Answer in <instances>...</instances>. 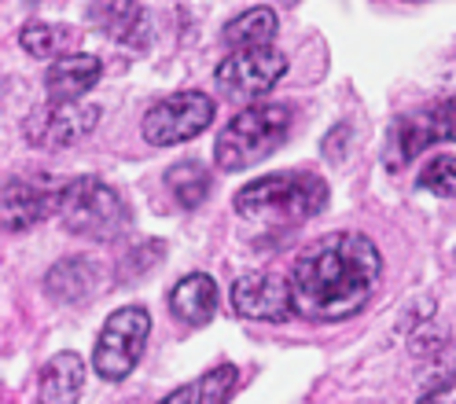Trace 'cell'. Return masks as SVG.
Returning <instances> with one entry per match:
<instances>
[{"label":"cell","mask_w":456,"mask_h":404,"mask_svg":"<svg viewBox=\"0 0 456 404\" xmlns=\"http://www.w3.org/2000/svg\"><path fill=\"white\" fill-rule=\"evenodd\" d=\"M283 74H288V55L283 52L250 48V52L228 55L214 77L228 100H254V96H265Z\"/></svg>","instance_id":"cell-7"},{"label":"cell","mask_w":456,"mask_h":404,"mask_svg":"<svg viewBox=\"0 0 456 404\" xmlns=\"http://www.w3.org/2000/svg\"><path fill=\"white\" fill-rule=\"evenodd\" d=\"M291 133V110L283 103H254L232 114L214 143V162L224 173H240L265 162L280 151V143Z\"/></svg>","instance_id":"cell-3"},{"label":"cell","mask_w":456,"mask_h":404,"mask_svg":"<svg viewBox=\"0 0 456 404\" xmlns=\"http://www.w3.org/2000/svg\"><path fill=\"white\" fill-rule=\"evenodd\" d=\"M100 74H103V63L89 52L60 55L45 74L48 100L52 103H77V100H85V93H93L100 85Z\"/></svg>","instance_id":"cell-10"},{"label":"cell","mask_w":456,"mask_h":404,"mask_svg":"<svg viewBox=\"0 0 456 404\" xmlns=\"http://www.w3.org/2000/svg\"><path fill=\"white\" fill-rule=\"evenodd\" d=\"M346 140H350V129H346V125H335V129L324 136V155H328L331 162H342V158H346Z\"/></svg>","instance_id":"cell-24"},{"label":"cell","mask_w":456,"mask_h":404,"mask_svg":"<svg viewBox=\"0 0 456 404\" xmlns=\"http://www.w3.org/2000/svg\"><path fill=\"white\" fill-rule=\"evenodd\" d=\"M240 386V368L236 364H217L203 379L195 383V404H228Z\"/></svg>","instance_id":"cell-19"},{"label":"cell","mask_w":456,"mask_h":404,"mask_svg":"<svg viewBox=\"0 0 456 404\" xmlns=\"http://www.w3.org/2000/svg\"><path fill=\"white\" fill-rule=\"evenodd\" d=\"M383 276L379 246L361 232H331L309 243L291 265L295 312L317 324H338L372 302Z\"/></svg>","instance_id":"cell-1"},{"label":"cell","mask_w":456,"mask_h":404,"mask_svg":"<svg viewBox=\"0 0 456 404\" xmlns=\"http://www.w3.org/2000/svg\"><path fill=\"white\" fill-rule=\"evenodd\" d=\"M85 390V360L77 353H55L37 379L41 404H77Z\"/></svg>","instance_id":"cell-15"},{"label":"cell","mask_w":456,"mask_h":404,"mask_svg":"<svg viewBox=\"0 0 456 404\" xmlns=\"http://www.w3.org/2000/svg\"><path fill=\"white\" fill-rule=\"evenodd\" d=\"M169 312L188 327H207L217 312V283L207 272H188L169 295Z\"/></svg>","instance_id":"cell-13"},{"label":"cell","mask_w":456,"mask_h":404,"mask_svg":"<svg viewBox=\"0 0 456 404\" xmlns=\"http://www.w3.org/2000/svg\"><path fill=\"white\" fill-rule=\"evenodd\" d=\"M416 404H456V375H449L445 383L431 386V390H427Z\"/></svg>","instance_id":"cell-25"},{"label":"cell","mask_w":456,"mask_h":404,"mask_svg":"<svg viewBox=\"0 0 456 404\" xmlns=\"http://www.w3.org/2000/svg\"><path fill=\"white\" fill-rule=\"evenodd\" d=\"M276 12L258 4V8H247L240 12L232 22L224 26V44H232V52H250V48H273L276 41Z\"/></svg>","instance_id":"cell-17"},{"label":"cell","mask_w":456,"mask_h":404,"mask_svg":"<svg viewBox=\"0 0 456 404\" xmlns=\"http://www.w3.org/2000/svg\"><path fill=\"white\" fill-rule=\"evenodd\" d=\"M19 41H22L26 55H34V60H48V55L55 52V44H60V34H55L48 22H26Z\"/></svg>","instance_id":"cell-22"},{"label":"cell","mask_w":456,"mask_h":404,"mask_svg":"<svg viewBox=\"0 0 456 404\" xmlns=\"http://www.w3.org/2000/svg\"><path fill=\"white\" fill-rule=\"evenodd\" d=\"M151 335V316L144 305H122L107 316V324L96 338L93 350V368L100 379L107 383H122L126 375L140 364L144 357V345Z\"/></svg>","instance_id":"cell-5"},{"label":"cell","mask_w":456,"mask_h":404,"mask_svg":"<svg viewBox=\"0 0 456 404\" xmlns=\"http://www.w3.org/2000/svg\"><path fill=\"white\" fill-rule=\"evenodd\" d=\"M232 312L243 320L258 324H283L295 312L291 279H280L273 272H243L232 283Z\"/></svg>","instance_id":"cell-8"},{"label":"cell","mask_w":456,"mask_h":404,"mask_svg":"<svg viewBox=\"0 0 456 404\" xmlns=\"http://www.w3.org/2000/svg\"><path fill=\"white\" fill-rule=\"evenodd\" d=\"M217 114V103L214 96L199 93V89H184V93H174L159 100L148 114H144V140L151 148H174V143H184V140H195L203 133Z\"/></svg>","instance_id":"cell-6"},{"label":"cell","mask_w":456,"mask_h":404,"mask_svg":"<svg viewBox=\"0 0 456 404\" xmlns=\"http://www.w3.org/2000/svg\"><path fill=\"white\" fill-rule=\"evenodd\" d=\"M159 404H195V386H181V390H174L169 397H162Z\"/></svg>","instance_id":"cell-26"},{"label":"cell","mask_w":456,"mask_h":404,"mask_svg":"<svg viewBox=\"0 0 456 404\" xmlns=\"http://www.w3.org/2000/svg\"><path fill=\"white\" fill-rule=\"evenodd\" d=\"M45 291L52 302H63V305L89 302L100 291V269L89 257H63V262H55L48 269Z\"/></svg>","instance_id":"cell-12"},{"label":"cell","mask_w":456,"mask_h":404,"mask_svg":"<svg viewBox=\"0 0 456 404\" xmlns=\"http://www.w3.org/2000/svg\"><path fill=\"white\" fill-rule=\"evenodd\" d=\"M431 118H435V125H438V136L456 143V96L435 103V107H431Z\"/></svg>","instance_id":"cell-23"},{"label":"cell","mask_w":456,"mask_h":404,"mask_svg":"<svg viewBox=\"0 0 456 404\" xmlns=\"http://www.w3.org/2000/svg\"><path fill=\"white\" fill-rule=\"evenodd\" d=\"M276 4H298V0H276Z\"/></svg>","instance_id":"cell-27"},{"label":"cell","mask_w":456,"mask_h":404,"mask_svg":"<svg viewBox=\"0 0 456 404\" xmlns=\"http://www.w3.org/2000/svg\"><path fill=\"white\" fill-rule=\"evenodd\" d=\"M232 206L247 221L265 224H302L328 206V181L317 173H269L236 191Z\"/></svg>","instance_id":"cell-2"},{"label":"cell","mask_w":456,"mask_h":404,"mask_svg":"<svg viewBox=\"0 0 456 404\" xmlns=\"http://www.w3.org/2000/svg\"><path fill=\"white\" fill-rule=\"evenodd\" d=\"M419 188L438 198H456V155H438L423 166Z\"/></svg>","instance_id":"cell-20"},{"label":"cell","mask_w":456,"mask_h":404,"mask_svg":"<svg viewBox=\"0 0 456 404\" xmlns=\"http://www.w3.org/2000/svg\"><path fill=\"white\" fill-rule=\"evenodd\" d=\"M55 202H60V191L48 195V191L26 184V181H8L4 184V198H0V221H4V232L8 236L30 232L37 221L55 214Z\"/></svg>","instance_id":"cell-11"},{"label":"cell","mask_w":456,"mask_h":404,"mask_svg":"<svg viewBox=\"0 0 456 404\" xmlns=\"http://www.w3.org/2000/svg\"><path fill=\"white\" fill-rule=\"evenodd\" d=\"M166 184L184 210H195V206L207 202V195L214 188V177H210V169L203 162H177V166L166 169Z\"/></svg>","instance_id":"cell-18"},{"label":"cell","mask_w":456,"mask_h":404,"mask_svg":"<svg viewBox=\"0 0 456 404\" xmlns=\"http://www.w3.org/2000/svg\"><path fill=\"white\" fill-rule=\"evenodd\" d=\"M100 122V107L93 103H48L26 122V140L34 148H74L81 136H89Z\"/></svg>","instance_id":"cell-9"},{"label":"cell","mask_w":456,"mask_h":404,"mask_svg":"<svg viewBox=\"0 0 456 404\" xmlns=\"http://www.w3.org/2000/svg\"><path fill=\"white\" fill-rule=\"evenodd\" d=\"M55 214H60L67 232L96 239V243L118 239L129 228V210H126L122 195L110 184H103L100 177H77V181L63 184Z\"/></svg>","instance_id":"cell-4"},{"label":"cell","mask_w":456,"mask_h":404,"mask_svg":"<svg viewBox=\"0 0 456 404\" xmlns=\"http://www.w3.org/2000/svg\"><path fill=\"white\" fill-rule=\"evenodd\" d=\"M89 19H93V26H100V30L114 41H133V44L144 41L148 15L140 12L136 0H93Z\"/></svg>","instance_id":"cell-16"},{"label":"cell","mask_w":456,"mask_h":404,"mask_svg":"<svg viewBox=\"0 0 456 404\" xmlns=\"http://www.w3.org/2000/svg\"><path fill=\"white\" fill-rule=\"evenodd\" d=\"M442 136H438V125H435V118H431V110H416V114H402V118L394 122V129H390V155H387V162H390V169H402V166H409L412 158H419L431 143H438Z\"/></svg>","instance_id":"cell-14"},{"label":"cell","mask_w":456,"mask_h":404,"mask_svg":"<svg viewBox=\"0 0 456 404\" xmlns=\"http://www.w3.org/2000/svg\"><path fill=\"white\" fill-rule=\"evenodd\" d=\"M162 257H166V243H162V239H148V243L133 246V250L122 257L118 283H133V279H140L144 272H151V269L162 262Z\"/></svg>","instance_id":"cell-21"}]
</instances>
